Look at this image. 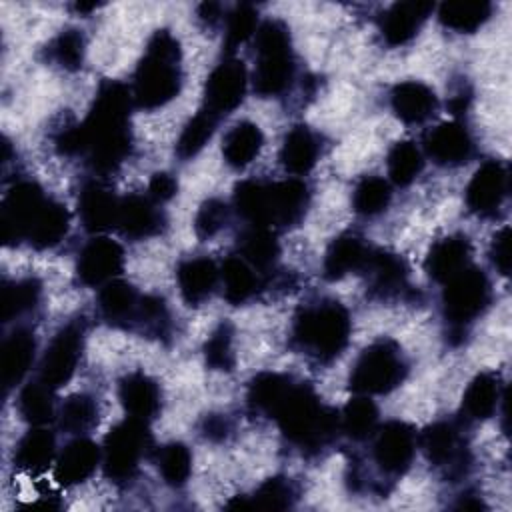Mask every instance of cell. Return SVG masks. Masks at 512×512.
<instances>
[{
	"mask_svg": "<svg viewBox=\"0 0 512 512\" xmlns=\"http://www.w3.org/2000/svg\"><path fill=\"white\" fill-rule=\"evenodd\" d=\"M490 302V280L480 268L466 266L450 280L442 292V308L446 320L454 326L464 328V324L478 318Z\"/></svg>",
	"mask_w": 512,
	"mask_h": 512,
	"instance_id": "cell-9",
	"label": "cell"
},
{
	"mask_svg": "<svg viewBox=\"0 0 512 512\" xmlns=\"http://www.w3.org/2000/svg\"><path fill=\"white\" fill-rule=\"evenodd\" d=\"M372 248L358 234L346 232L334 238L324 256V276L328 280H340L352 272L364 270Z\"/></svg>",
	"mask_w": 512,
	"mask_h": 512,
	"instance_id": "cell-22",
	"label": "cell"
},
{
	"mask_svg": "<svg viewBox=\"0 0 512 512\" xmlns=\"http://www.w3.org/2000/svg\"><path fill=\"white\" fill-rule=\"evenodd\" d=\"M416 452V432L410 424L400 420H390L376 428L372 458L386 476H402Z\"/></svg>",
	"mask_w": 512,
	"mask_h": 512,
	"instance_id": "cell-12",
	"label": "cell"
},
{
	"mask_svg": "<svg viewBox=\"0 0 512 512\" xmlns=\"http://www.w3.org/2000/svg\"><path fill=\"white\" fill-rule=\"evenodd\" d=\"M296 490L288 478L274 476L262 482L252 496H248V508L286 510L294 504Z\"/></svg>",
	"mask_w": 512,
	"mask_h": 512,
	"instance_id": "cell-47",
	"label": "cell"
},
{
	"mask_svg": "<svg viewBox=\"0 0 512 512\" xmlns=\"http://www.w3.org/2000/svg\"><path fill=\"white\" fill-rule=\"evenodd\" d=\"M134 326H140L146 334L152 336H162L168 330V310L162 298L158 296H142L140 306L136 312V322Z\"/></svg>",
	"mask_w": 512,
	"mask_h": 512,
	"instance_id": "cell-51",
	"label": "cell"
},
{
	"mask_svg": "<svg viewBox=\"0 0 512 512\" xmlns=\"http://www.w3.org/2000/svg\"><path fill=\"white\" fill-rule=\"evenodd\" d=\"M152 446V436L148 432L146 420L126 418L118 422L104 438L102 446V468L112 482L130 480L144 454Z\"/></svg>",
	"mask_w": 512,
	"mask_h": 512,
	"instance_id": "cell-8",
	"label": "cell"
},
{
	"mask_svg": "<svg viewBox=\"0 0 512 512\" xmlns=\"http://www.w3.org/2000/svg\"><path fill=\"white\" fill-rule=\"evenodd\" d=\"M292 384H294L292 378H288L284 374L260 372L248 384V392H246L248 406L254 412H260V414H266L272 418V414L276 412L280 402L286 398Z\"/></svg>",
	"mask_w": 512,
	"mask_h": 512,
	"instance_id": "cell-35",
	"label": "cell"
},
{
	"mask_svg": "<svg viewBox=\"0 0 512 512\" xmlns=\"http://www.w3.org/2000/svg\"><path fill=\"white\" fill-rule=\"evenodd\" d=\"M68 226H70L68 210L60 202L48 198L46 204L36 214V218L32 220L26 240L34 248H52L66 236Z\"/></svg>",
	"mask_w": 512,
	"mask_h": 512,
	"instance_id": "cell-34",
	"label": "cell"
},
{
	"mask_svg": "<svg viewBox=\"0 0 512 512\" xmlns=\"http://www.w3.org/2000/svg\"><path fill=\"white\" fill-rule=\"evenodd\" d=\"M272 418L288 442L306 450L322 448L340 430L338 414L324 406L308 384L294 382Z\"/></svg>",
	"mask_w": 512,
	"mask_h": 512,
	"instance_id": "cell-4",
	"label": "cell"
},
{
	"mask_svg": "<svg viewBox=\"0 0 512 512\" xmlns=\"http://www.w3.org/2000/svg\"><path fill=\"white\" fill-rule=\"evenodd\" d=\"M318 154H320V146L314 132L300 124L290 128V132L284 136V142L280 148V162L286 172L302 176L316 166Z\"/></svg>",
	"mask_w": 512,
	"mask_h": 512,
	"instance_id": "cell-31",
	"label": "cell"
},
{
	"mask_svg": "<svg viewBox=\"0 0 512 512\" xmlns=\"http://www.w3.org/2000/svg\"><path fill=\"white\" fill-rule=\"evenodd\" d=\"M416 444L422 448L430 464L454 472H464L466 448L458 428L452 422H434L422 430Z\"/></svg>",
	"mask_w": 512,
	"mask_h": 512,
	"instance_id": "cell-15",
	"label": "cell"
},
{
	"mask_svg": "<svg viewBox=\"0 0 512 512\" xmlns=\"http://www.w3.org/2000/svg\"><path fill=\"white\" fill-rule=\"evenodd\" d=\"M182 86L180 44L168 30H156L134 72L136 106L154 110L174 100Z\"/></svg>",
	"mask_w": 512,
	"mask_h": 512,
	"instance_id": "cell-3",
	"label": "cell"
},
{
	"mask_svg": "<svg viewBox=\"0 0 512 512\" xmlns=\"http://www.w3.org/2000/svg\"><path fill=\"white\" fill-rule=\"evenodd\" d=\"M216 122L218 118H214L210 112L200 110L198 114H194L182 128L178 142H176V154L182 160L194 158L212 138L214 130H216Z\"/></svg>",
	"mask_w": 512,
	"mask_h": 512,
	"instance_id": "cell-45",
	"label": "cell"
},
{
	"mask_svg": "<svg viewBox=\"0 0 512 512\" xmlns=\"http://www.w3.org/2000/svg\"><path fill=\"white\" fill-rule=\"evenodd\" d=\"M198 14H200L202 20H206L208 24H212V22H216L218 16H220V6H218V4H212V2L202 4L200 10H198Z\"/></svg>",
	"mask_w": 512,
	"mask_h": 512,
	"instance_id": "cell-56",
	"label": "cell"
},
{
	"mask_svg": "<svg viewBox=\"0 0 512 512\" xmlns=\"http://www.w3.org/2000/svg\"><path fill=\"white\" fill-rule=\"evenodd\" d=\"M364 272L368 276L370 290L380 298L396 296L406 288L408 268L398 254L386 250H372Z\"/></svg>",
	"mask_w": 512,
	"mask_h": 512,
	"instance_id": "cell-23",
	"label": "cell"
},
{
	"mask_svg": "<svg viewBox=\"0 0 512 512\" xmlns=\"http://www.w3.org/2000/svg\"><path fill=\"white\" fill-rule=\"evenodd\" d=\"M492 14V4L486 0H448L438 8V20L442 26L456 32L478 30Z\"/></svg>",
	"mask_w": 512,
	"mask_h": 512,
	"instance_id": "cell-36",
	"label": "cell"
},
{
	"mask_svg": "<svg viewBox=\"0 0 512 512\" xmlns=\"http://www.w3.org/2000/svg\"><path fill=\"white\" fill-rule=\"evenodd\" d=\"M102 462V448L88 438H76L54 460V480L60 486L86 482Z\"/></svg>",
	"mask_w": 512,
	"mask_h": 512,
	"instance_id": "cell-18",
	"label": "cell"
},
{
	"mask_svg": "<svg viewBox=\"0 0 512 512\" xmlns=\"http://www.w3.org/2000/svg\"><path fill=\"white\" fill-rule=\"evenodd\" d=\"M390 182L380 176H364L352 192V208L360 216H376L390 204Z\"/></svg>",
	"mask_w": 512,
	"mask_h": 512,
	"instance_id": "cell-44",
	"label": "cell"
},
{
	"mask_svg": "<svg viewBox=\"0 0 512 512\" xmlns=\"http://www.w3.org/2000/svg\"><path fill=\"white\" fill-rule=\"evenodd\" d=\"M46 200L44 190L32 180H20L6 192L0 208V234L4 244L26 240L30 224Z\"/></svg>",
	"mask_w": 512,
	"mask_h": 512,
	"instance_id": "cell-10",
	"label": "cell"
},
{
	"mask_svg": "<svg viewBox=\"0 0 512 512\" xmlns=\"http://www.w3.org/2000/svg\"><path fill=\"white\" fill-rule=\"evenodd\" d=\"M424 156L414 142H396L388 152V176L396 186L412 184L422 172Z\"/></svg>",
	"mask_w": 512,
	"mask_h": 512,
	"instance_id": "cell-43",
	"label": "cell"
},
{
	"mask_svg": "<svg viewBox=\"0 0 512 512\" xmlns=\"http://www.w3.org/2000/svg\"><path fill=\"white\" fill-rule=\"evenodd\" d=\"M84 334L78 324H68L56 332L46 346L40 362V380L50 388H60L70 382L82 354Z\"/></svg>",
	"mask_w": 512,
	"mask_h": 512,
	"instance_id": "cell-13",
	"label": "cell"
},
{
	"mask_svg": "<svg viewBox=\"0 0 512 512\" xmlns=\"http://www.w3.org/2000/svg\"><path fill=\"white\" fill-rule=\"evenodd\" d=\"M118 398L132 418L150 420L160 412V388L142 372H130L120 380Z\"/></svg>",
	"mask_w": 512,
	"mask_h": 512,
	"instance_id": "cell-24",
	"label": "cell"
},
{
	"mask_svg": "<svg viewBox=\"0 0 512 512\" xmlns=\"http://www.w3.org/2000/svg\"><path fill=\"white\" fill-rule=\"evenodd\" d=\"M308 198V186L298 178L282 182L244 180L234 190V208L250 226L272 230L296 224L306 212Z\"/></svg>",
	"mask_w": 512,
	"mask_h": 512,
	"instance_id": "cell-2",
	"label": "cell"
},
{
	"mask_svg": "<svg viewBox=\"0 0 512 512\" xmlns=\"http://www.w3.org/2000/svg\"><path fill=\"white\" fill-rule=\"evenodd\" d=\"M280 254V244L270 228L250 226L240 236V256L254 270H270Z\"/></svg>",
	"mask_w": 512,
	"mask_h": 512,
	"instance_id": "cell-39",
	"label": "cell"
},
{
	"mask_svg": "<svg viewBox=\"0 0 512 512\" xmlns=\"http://www.w3.org/2000/svg\"><path fill=\"white\" fill-rule=\"evenodd\" d=\"M116 228L134 240L148 238L160 230V210L150 196L130 194L120 200Z\"/></svg>",
	"mask_w": 512,
	"mask_h": 512,
	"instance_id": "cell-26",
	"label": "cell"
},
{
	"mask_svg": "<svg viewBox=\"0 0 512 512\" xmlns=\"http://www.w3.org/2000/svg\"><path fill=\"white\" fill-rule=\"evenodd\" d=\"M124 268V250L116 240L98 236L90 240L76 262V274L86 286H104Z\"/></svg>",
	"mask_w": 512,
	"mask_h": 512,
	"instance_id": "cell-14",
	"label": "cell"
},
{
	"mask_svg": "<svg viewBox=\"0 0 512 512\" xmlns=\"http://www.w3.org/2000/svg\"><path fill=\"white\" fill-rule=\"evenodd\" d=\"M140 294L126 280L114 278L106 282L98 296V308L104 320L114 326H134L140 306Z\"/></svg>",
	"mask_w": 512,
	"mask_h": 512,
	"instance_id": "cell-27",
	"label": "cell"
},
{
	"mask_svg": "<svg viewBox=\"0 0 512 512\" xmlns=\"http://www.w3.org/2000/svg\"><path fill=\"white\" fill-rule=\"evenodd\" d=\"M508 192V172L498 160L484 162L466 186V204L478 216H492Z\"/></svg>",
	"mask_w": 512,
	"mask_h": 512,
	"instance_id": "cell-16",
	"label": "cell"
},
{
	"mask_svg": "<svg viewBox=\"0 0 512 512\" xmlns=\"http://www.w3.org/2000/svg\"><path fill=\"white\" fill-rule=\"evenodd\" d=\"M132 94L120 82H104L82 122L86 154L100 174L114 172L130 154V108Z\"/></svg>",
	"mask_w": 512,
	"mask_h": 512,
	"instance_id": "cell-1",
	"label": "cell"
},
{
	"mask_svg": "<svg viewBox=\"0 0 512 512\" xmlns=\"http://www.w3.org/2000/svg\"><path fill=\"white\" fill-rule=\"evenodd\" d=\"M246 94V68L238 58H226L214 66L204 84V108L222 118L240 106Z\"/></svg>",
	"mask_w": 512,
	"mask_h": 512,
	"instance_id": "cell-11",
	"label": "cell"
},
{
	"mask_svg": "<svg viewBox=\"0 0 512 512\" xmlns=\"http://www.w3.org/2000/svg\"><path fill=\"white\" fill-rule=\"evenodd\" d=\"M226 222H228V206L218 198H210L202 202V206L196 212L194 232L198 238L208 240L216 236L226 226Z\"/></svg>",
	"mask_w": 512,
	"mask_h": 512,
	"instance_id": "cell-52",
	"label": "cell"
},
{
	"mask_svg": "<svg viewBox=\"0 0 512 512\" xmlns=\"http://www.w3.org/2000/svg\"><path fill=\"white\" fill-rule=\"evenodd\" d=\"M470 258V242L466 236H446L438 240L424 262V268L430 278L438 282L450 280L454 274L464 270L468 266Z\"/></svg>",
	"mask_w": 512,
	"mask_h": 512,
	"instance_id": "cell-28",
	"label": "cell"
},
{
	"mask_svg": "<svg viewBox=\"0 0 512 512\" xmlns=\"http://www.w3.org/2000/svg\"><path fill=\"white\" fill-rule=\"evenodd\" d=\"M60 428L68 434H86L98 424V404L88 394L68 396L58 410Z\"/></svg>",
	"mask_w": 512,
	"mask_h": 512,
	"instance_id": "cell-42",
	"label": "cell"
},
{
	"mask_svg": "<svg viewBox=\"0 0 512 512\" xmlns=\"http://www.w3.org/2000/svg\"><path fill=\"white\" fill-rule=\"evenodd\" d=\"M156 466L166 484L182 486L192 472V454L182 442H170L158 450Z\"/></svg>",
	"mask_w": 512,
	"mask_h": 512,
	"instance_id": "cell-46",
	"label": "cell"
},
{
	"mask_svg": "<svg viewBox=\"0 0 512 512\" xmlns=\"http://www.w3.org/2000/svg\"><path fill=\"white\" fill-rule=\"evenodd\" d=\"M264 144V134L258 124L254 122H238L230 128V132L224 138L222 154L228 166L232 168H246L252 164V160L260 154Z\"/></svg>",
	"mask_w": 512,
	"mask_h": 512,
	"instance_id": "cell-33",
	"label": "cell"
},
{
	"mask_svg": "<svg viewBox=\"0 0 512 512\" xmlns=\"http://www.w3.org/2000/svg\"><path fill=\"white\" fill-rule=\"evenodd\" d=\"M432 8L434 6L430 2L422 0H406L392 4L380 22V32L386 44L402 46L410 42L418 34L424 20L430 16Z\"/></svg>",
	"mask_w": 512,
	"mask_h": 512,
	"instance_id": "cell-20",
	"label": "cell"
},
{
	"mask_svg": "<svg viewBox=\"0 0 512 512\" xmlns=\"http://www.w3.org/2000/svg\"><path fill=\"white\" fill-rule=\"evenodd\" d=\"M338 424L348 438L356 442L368 440L378 428V408L368 396L360 394L342 408L338 414Z\"/></svg>",
	"mask_w": 512,
	"mask_h": 512,
	"instance_id": "cell-38",
	"label": "cell"
},
{
	"mask_svg": "<svg viewBox=\"0 0 512 512\" xmlns=\"http://www.w3.org/2000/svg\"><path fill=\"white\" fill-rule=\"evenodd\" d=\"M502 400V382L494 372H480L476 374L464 396L462 408L470 420H488L498 410Z\"/></svg>",
	"mask_w": 512,
	"mask_h": 512,
	"instance_id": "cell-32",
	"label": "cell"
},
{
	"mask_svg": "<svg viewBox=\"0 0 512 512\" xmlns=\"http://www.w3.org/2000/svg\"><path fill=\"white\" fill-rule=\"evenodd\" d=\"M204 358L212 370H230L234 366L232 352V328L220 324L204 344Z\"/></svg>",
	"mask_w": 512,
	"mask_h": 512,
	"instance_id": "cell-50",
	"label": "cell"
},
{
	"mask_svg": "<svg viewBox=\"0 0 512 512\" xmlns=\"http://www.w3.org/2000/svg\"><path fill=\"white\" fill-rule=\"evenodd\" d=\"M36 340L26 328H16L2 344V384L6 392L14 388L30 370L34 362Z\"/></svg>",
	"mask_w": 512,
	"mask_h": 512,
	"instance_id": "cell-30",
	"label": "cell"
},
{
	"mask_svg": "<svg viewBox=\"0 0 512 512\" xmlns=\"http://www.w3.org/2000/svg\"><path fill=\"white\" fill-rule=\"evenodd\" d=\"M224 296L230 304H244L258 290L256 270L240 256H228L220 268Z\"/></svg>",
	"mask_w": 512,
	"mask_h": 512,
	"instance_id": "cell-37",
	"label": "cell"
},
{
	"mask_svg": "<svg viewBox=\"0 0 512 512\" xmlns=\"http://www.w3.org/2000/svg\"><path fill=\"white\" fill-rule=\"evenodd\" d=\"M218 278H220L218 266L214 264V260H210L206 256L188 258V260L180 262V266L176 270L180 294H182L184 302L190 306L204 302L212 294Z\"/></svg>",
	"mask_w": 512,
	"mask_h": 512,
	"instance_id": "cell-25",
	"label": "cell"
},
{
	"mask_svg": "<svg viewBox=\"0 0 512 512\" xmlns=\"http://www.w3.org/2000/svg\"><path fill=\"white\" fill-rule=\"evenodd\" d=\"M40 294L42 288L34 278L4 282L0 292V318L10 322L12 318L30 312L40 302Z\"/></svg>",
	"mask_w": 512,
	"mask_h": 512,
	"instance_id": "cell-40",
	"label": "cell"
},
{
	"mask_svg": "<svg viewBox=\"0 0 512 512\" xmlns=\"http://www.w3.org/2000/svg\"><path fill=\"white\" fill-rule=\"evenodd\" d=\"M254 46V90L260 96L282 94L294 78V58L286 24L280 20L262 22L254 34Z\"/></svg>",
	"mask_w": 512,
	"mask_h": 512,
	"instance_id": "cell-6",
	"label": "cell"
},
{
	"mask_svg": "<svg viewBox=\"0 0 512 512\" xmlns=\"http://www.w3.org/2000/svg\"><path fill=\"white\" fill-rule=\"evenodd\" d=\"M490 260L500 274L506 276L510 272V228L508 226H504L494 236L490 246Z\"/></svg>",
	"mask_w": 512,
	"mask_h": 512,
	"instance_id": "cell-53",
	"label": "cell"
},
{
	"mask_svg": "<svg viewBox=\"0 0 512 512\" xmlns=\"http://www.w3.org/2000/svg\"><path fill=\"white\" fill-rule=\"evenodd\" d=\"M350 330V314L338 300H318L296 312L292 322V342L310 358L332 362L346 348Z\"/></svg>",
	"mask_w": 512,
	"mask_h": 512,
	"instance_id": "cell-5",
	"label": "cell"
},
{
	"mask_svg": "<svg viewBox=\"0 0 512 512\" xmlns=\"http://www.w3.org/2000/svg\"><path fill=\"white\" fill-rule=\"evenodd\" d=\"M52 390L48 384L30 382L18 394V412L24 422L32 426L48 424L56 414V404L52 398Z\"/></svg>",
	"mask_w": 512,
	"mask_h": 512,
	"instance_id": "cell-41",
	"label": "cell"
},
{
	"mask_svg": "<svg viewBox=\"0 0 512 512\" xmlns=\"http://www.w3.org/2000/svg\"><path fill=\"white\" fill-rule=\"evenodd\" d=\"M120 200L100 182H90L78 196L80 222L88 232H106L118 224Z\"/></svg>",
	"mask_w": 512,
	"mask_h": 512,
	"instance_id": "cell-19",
	"label": "cell"
},
{
	"mask_svg": "<svg viewBox=\"0 0 512 512\" xmlns=\"http://www.w3.org/2000/svg\"><path fill=\"white\" fill-rule=\"evenodd\" d=\"M204 436L206 438H212V440H216V438H224L226 434H228V422H226V418H222V416H208L206 420H204Z\"/></svg>",
	"mask_w": 512,
	"mask_h": 512,
	"instance_id": "cell-55",
	"label": "cell"
},
{
	"mask_svg": "<svg viewBox=\"0 0 512 512\" xmlns=\"http://www.w3.org/2000/svg\"><path fill=\"white\" fill-rule=\"evenodd\" d=\"M176 190H178V182L168 172H156L148 182V196L154 202H166V200L174 198Z\"/></svg>",
	"mask_w": 512,
	"mask_h": 512,
	"instance_id": "cell-54",
	"label": "cell"
},
{
	"mask_svg": "<svg viewBox=\"0 0 512 512\" xmlns=\"http://www.w3.org/2000/svg\"><path fill=\"white\" fill-rule=\"evenodd\" d=\"M408 364L392 340H378L364 348L350 372V388L356 394H386L402 384Z\"/></svg>",
	"mask_w": 512,
	"mask_h": 512,
	"instance_id": "cell-7",
	"label": "cell"
},
{
	"mask_svg": "<svg viewBox=\"0 0 512 512\" xmlns=\"http://www.w3.org/2000/svg\"><path fill=\"white\" fill-rule=\"evenodd\" d=\"M390 106L404 124H422L436 112L438 98L424 82L404 80L392 88Z\"/></svg>",
	"mask_w": 512,
	"mask_h": 512,
	"instance_id": "cell-21",
	"label": "cell"
},
{
	"mask_svg": "<svg viewBox=\"0 0 512 512\" xmlns=\"http://www.w3.org/2000/svg\"><path fill=\"white\" fill-rule=\"evenodd\" d=\"M424 150L438 166H460L472 156L474 140L464 124L450 120L426 134Z\"/></svg>",
	"mask_w": 512,
	"mask_h": 512,
	"instance_id": "cell-17",
	"label": "cell"
},
{
	"mask_svg": "<svg viewBox=\"0 0 512 512\" xmlns=\"http://www.w3.org/2000/svg\"><path fill=\"white\" fill-rule=\"evenodd\" d=\"M258 30V12L250 4H238L226 18L224 44L228 50L238 48Z\"/></svg>",
	"mask_w": 512,
	"mask_h": 512,
	"instance_id": "cell-49",
	"label": "cell"
},
{
	"mask_svg": "<svg viewBox=\"0 0 512 512\" xmlns=\"http://www.w3.org/2000/svg\"><path fill=\"white\" fill-rule=\"evenodd\" d=\"M84 36L78 30H62L48 46L50 60L62 70L74 72L84 62Z\"/></svg>",
	"mask_w": 512,
	"mask_h": 512,
	"instance_id": "cell-48",
	"label": "cell"
},
{
	"mask_svg": "<svg viewBox=\"0 0 512 512\" xmlns=\"http://www.w3.org/2000/svg\"><path fill=\"white\" fill-rule=\"evenodd\" d=\"M56 460V440L44 426L26 432L14 450V464L26 474H42Z\"/></svg>",
	"mask_w": 512,
	"mask_h": 512,
	"instance_id": "cell-29",
	"label": "cell"
}]
</instances>
